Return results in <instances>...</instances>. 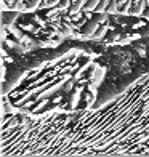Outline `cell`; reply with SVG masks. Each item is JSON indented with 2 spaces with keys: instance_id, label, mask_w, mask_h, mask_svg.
Returning <instances> with one entry per match:
<instances>
[{
  "instance_id": "1",
  "label": "cell",
  "mask_w": 149,
  "mask_h": 157,
  "mask_svg": "<svg viewBox=\"0 0 149 157\" xmlns=\"http://www.w3.org/2000/svg\"><path fill=\"white\" fill-rule=\"evenodd\" d=\"M106 18H108L106 15H103V13H98V11H96V15H95L87 24L82 27V34L85 35V37H91V35L96 32V29L99 27V23H101V21H104Z\"/></svg>"
},
{
  "instance_id": "2",
  "label": "cell",
  "mask_w": 149,
  "mask_h": 157,
  "mask_svg": "<svg viewBox=\"0 0 149 157\" xmlns=\"http://www.w3.org/2000/svg\"><path fill=\"white\" fill-rule=\"evenodd\" d=\"M149 0H135L132 3V8H130V15H143V11L146 10V5H147Z\"/></svg>"
},
{
  "instance_id": "3",
  "label": "cell",
  "mask_w": 149,
  "mask_h": 157,
  "mask_svg": "<svg viewBox=\"0 0 149 157\" xmlns=\"http://www.w3.org/2000/svg\"><path fill=\"white\" fill-rule=\"evenodd\" d=\"M80 93H82V88H75V90L72 91V93L69 95V106H71V109L77 108V103H79Z\"/></svg>"
},
{
  "instance_id": "4",
  "label": "cell",
  "mask_w": 149,
  "mask_h": 157,
  "mask_svg": "<svg viewBox=\"0 0 149 157\" xmlns=\"http://www.w3.org/2000/svg\"><path fill=\"white\" fill-rule=\"evenodd\" d=\"M87 0H72V3L69 6V13H79L82 8H85Z\"/></svg>"
},
{
  "instance_id": "5",
  "label": "cell",
  "mask_w": 149,
  "mask_h": 157,
  "mask_svg": "<svg viewBox=\"0 0 149 157\" xmlns=\"http://www.w3.org/2000/svg\"><path fill=\"white\" fill-rule=\"evenodd\" d=\"M120 8V3H119V0H111V3L108 5V8H106V13H117Z\"/></svg>"
},
{
  "instance_id": "6",
  "label": "cell",
  "mask_w": 149,
  "mask_h": 157,
  "mask_svg": "<svg viewBox=\"0 0 149 157\" xmlns=\"http://www.w3.org/2000/svg\"><path fill=\"white\" fill-rule=\"evenodd\" d=\"M99 3V0H87V5H85V11H95L96 6Z\"/></svg>"
},
{
  "instance_id": "7",
  "label": "cell",
  "mask_w": 149,
  "mask_h": 157,
  "mask_svg": "<svg viewBox=\"0 0 149 157\" xmlns=\"http://www.w3.org/2000/svg\"><path fill=\"white\" fill-rule=\"evenodd\" d=\"M111 3V0H99V3H98V6H96V10L95 11H98V13H103V11H106V8H108V5Z\"/></svg>"
},
{
  "instance_id": "8",
  "label": "cell",
  "mask_w": 149,
  "mask_h": 157,
  "mask_svg": "<svg viewBox=\"0 0 149 157\" xmlns=\"http://www.w3.org/2000/svg\"><path fill=\"white\" fill-rule=\"evenodd\" d=\"M72 85H74V80H67L66 85L61 88V93H63V95H67L69 91H71V88H72Z\"/></svg>"
},
{
  "instance_id": "9",
  "label": "cell",
  "mask_w": 149,
  "mask_h": 157,
  "mask_svg": "<svg viewBox=\"0 0 149 157\" xmlns=\"http://www.w3.org/2000/svg\"><path fill=\"white\" fill-rule=\"evenodd\" d=\"M40 2H42V0H31V2L27 3L26 10H34V8H37V6L40 5Z\"/></svg>"
},
{
  "instance_id": "10",
  "label": "cell",
  "mask_w": 149,
  "mask_h": 157,
  "mask_svg": "<svg viewBox=\"0 0 149 157\" xmlns=\"http://www.w3.org/2000/svg\"><path fill=\"white\" fill-rule=\"evenodd\" d=\"M59 2H61V0H45L42 6H55V5H58Z\"/></svg>"
},
{
  "instance_id": "11",
  "label": "cell",
  "mask_w": 149,
  "mask_h": 157,
  "mask_svg": "<svg viewBox=\"0 0 149 157\" xmlns=\"http://www.w3.org/2000/svg\"><path fill=\"white\" fill-rule=\"evenodd\" d=\"M143 16H144V18H146V19H149V5H147V6H146V10H144V11H143Z\"/></svg>"
},
{
  "instance_id": "12",
  "label": "cell",
  "mask_w": 149,
  "mask_h": 157,
  "mask_svg": "<svg viewBox=\"0 0 149 157\" xmlns=\"http://www.w3.org/2000/svg\"><path fill=\"white\" fill-rule=\"evenodd\" d=\"M3 2H5V5H15L16 0H3Z\"/></svg>"
}]
</instances>
